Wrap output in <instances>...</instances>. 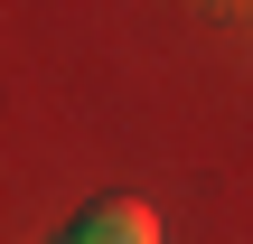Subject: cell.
I'll return each instance as SVG.
<instances>
[{
	"label": "cell",
	"mask_w": 253,
	"mask_h": 244,
	"mask_svg": "<svg viewBox=\"0 0 253 244\" xmlns=\"http://www.w3.org/2000/svg\"><path fill=\"white\" fill-rule=\"evenodd\" d=\"M66 235L75 244H160V207L150 197H94Z\"/></svg>",
	"instance_id": "1"
},
{
	"label": "cell",
	"mask_w": 253,
	"mask_h": 244,
	"mask_svg": "<svg viewBox=\"0 0 253 244\" xmlns=\"http://www.w3.org/2000/svg\"><path fill=\"white\" fill-rule=\"evenodd\" d=\"M66 244H75V235H66Z\"/></svg>",
	"instance_id": "2"
}]
</instances>
